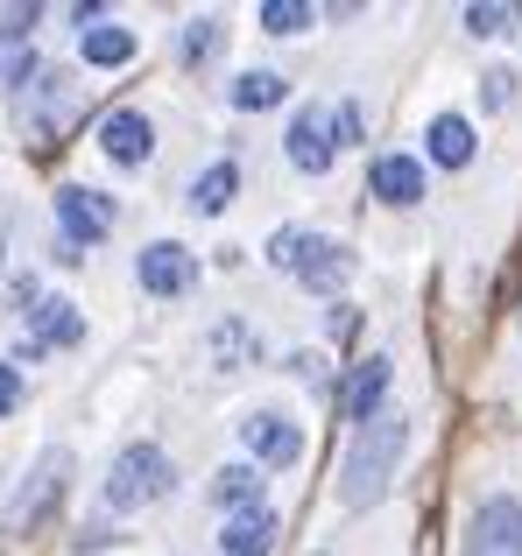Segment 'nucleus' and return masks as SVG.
Listing matches in <instances>:
<instances>
[{
    "mask_svg": "<svg viewBox=\"0 0 522 556\" xmlns=\"http://www.w3.org/2000/svg\"><path fill=\"white\" fill-rule=\"evenodd\" d=\"M283 92H289V85L275 78V71H240V78H234V106H240V113H269V106H283Z\"/></svg>",
    "mask_w": 522,
    "mask_h": 556,
    "instance_id": "19",
    "label": "nucleus"
},
{
    "mask_svg": "<svg viewBox=\"0 0 522 556\" xmlns=\"http://www.w3.org/2000/svg\"><path fill=\"white\" fill-rule=\"evenodd\" d=\"M275 535H283V521H275L269 507H248V515H226L220 549H226V556H269Z\"/></svg>",
    "mask_w": 522,
    "mask_h": 556,
    "instance_id": "13",
    "label": "nucleus"
},
{
    "mask_svg": "<svg viewBox=\"0 0 522 556\" xmlns=\"http://www.w3.org/2000/svg\"><path fill=\"white\" fill-rule=\"evenodd\" d=\"M382 394H388V359H360V367L346 374V388H339V408H346V422H368V416H382Z\"/></svg>",
    "mask_w": 522,
    "mask_h": 556,
    "instance_id": "12",
    "label": "nucleus"
},
{
    "mask_svg": "<svg viewBox=\"0 0 522 556\" xmlns=\"http://www.w3.org/2000/svg\"><path fill=\"white\" fill-rule=\"evenodd\" d=\"M481 99H487V106H509V99H515V71H487V78H481Z\"/></svg>",
    "mask_w": 522,
    "mask_h": 556,
    "instance_id": "24",
    "label": "nucleus"
},
{
    "mask_svg": "<svg viewBox=\"0 0 522 556\" xmlns=\"http://www.w3.org/2000/svg\"><path fill=\"white\" fill-rule=\"evenodd\" d=\"M346 275H353V254H346L339 240H318L311 232V247H303V261H297V282L318 289V296H332V289H346Z\"/></svg>",
    "mask_w": 522,
    "mask_h": 556,
    "instance_id": "10",
    "label": "nucleus"
},
{
    "mask_svg": "<svg viewBox=\"0 0 522 556\" xmlns=\"http://www.w3.org/2000/svg\"><path fill=\"white\" fill-rule=\"evenodd\" d=\"M57 226H64L71 247H99L113 232V198H99V190H85V184H64L57 190Z\"/></svg>",
    "mask_w": 522,
    "mask_h": 556,
    "instance_id": "4",
    "label": "nucleus"
},
{
    "mask_svg": "<svg viewBox=\"0 0 522 556\" xmlns=\"http://www.w3.org/2000/svg\"><path fill=\"white\" fill-rule=\"evenodd\" d=\"M368 184H374L382 204H417L424 198V163H417V155H374Z\"/></svg>",
    "mask_w": 522,
    "mask_h": 556,
    "instance_id": "11",
    "label": "nucleus"
},
{
    "mask_svg": "<svg viewBox=\"0 0 522 556\" xmlns=\"http://www.w3.org/2000/svg\"><path fill=\"white\" fill-rule=\"evenodd\" d=\"M240 444L254 451V465H297L303 458V430L289 416H275V408H254L240 422Z\"/></svg>",
    "mask_w": 522,
    "mask_h": 556,
    "instance_id": "6",
    "label": "nucleus"
},
{
    "mask_svg": "<svg viewBox=\"0 0 522 556\" xmlns=\"http://www.w3.org/2000/svg\"><path fill=\"white\" fill-rule=\"evenodd\" d=\"M332 155H339V141H332V106H303L297 121H289V163H297L303 177H325Z\"/></svg>",
    "mask_w": 522,
    "mask_h": 556,
    "instance_id": "7",
    "label": "nucleus"
},
{
    "mask_svg": "<svg viewBox=\"0 0 522 556\" xmlns=\"http://www.w3.org/2000/svg\"><path fill=\"white\" fill-rule=\"evenodd\" d=\"M234 190H240V169H234V163H212L206 177L191 184V212H206V218L226 212V204H234Z\"/></svg>",
    "mask_w": 522,
    "mask_h": 556,
    "instance_id": "18",
    "label": "nucleus"
},
{
    "mask_svg": "<svg viewBox=\"0 0 522 556\" xmlns=\"http://www.w3.org/2000/svg\"><path fill=\"white\" fill-rule=\"evenodd\" d=\"M99 149H107V163L141 169V163H149V149H156V127L141 121L135 106H113L107 121H99Z\"/></svg>",
    "mask_w": 522,
    "mask_h": 556,
    "instance_id": "8",
    "label": "nucleus"
},
{
    "mask_svg": "<svg viewBox=\"0 0 522 556\" xmlns=\"http://www.w3.org/2000/svg\"><path fill=\"white\" fill-rule=\"evenodd\" d=\"M424 141H431V163H438V169H467L473 163V127L459 121V113H438Z\"/></svg>",
    "mask_w": 522,
    "mask_h": 556,
    "instance_id": "14",
    "label": "nucleus"
},
{
    "mask_svg": "<svg viewBox=\"0 0 522 556\" xmlns=\"http://www.w3.org/2000/svg\"><path fill=\"white\" fill-rule=\"evenodd\" d=\"M311 22L318 14L303 8V0H269V8H261V28H269V36H303Z\"/></svg>",
    "mask_w": 522,
    "mask_h": 556,
    "instance_id": "20",
    "label": "nucleus"
},
{
    "mask_svg": "<svg viewBox=\"0 0 522 556\" xmlns=\"http://www.w3.org/2000/svg\"><path fill=\"white\" fill-rule=\"evenodd\" d=\"M64 451H57V458H42L36 465V472H28V486H22V501H14L8 507V529L14 535H28V529H36V515H42V507H50V493H64Z\"/></svg>",
    "mask_w": 522,
    "mask_h": 556,
    "instance_id": "9",
    "label": "nucleus"
},
{
    "mask_svg": "<svg viewBox=\"0 0 522 556\" xmlns=\"http://www.w3.org/2000/svg\"><path fill=\"white\" fill-rule=\"evenodd\" d=\"M220 36H226L220 22H191V28H184V42H177V56H184V64H206V56L220 50Z\"/></svg>",
    "mask_w": 522,
    "mask_h": 556,
    "instance_id": "22",
    "label": "nucleus"
},
{
    "mask_svg": "<svg viewBox=\"0 0 522 556\" xmlns=\"http://www.w3.org/2000/svg\"><path fill=\"white\" fill-rule=\"evenodd\" d=\"M135 275H141L149 296H184V289L198 282V254L184 240H149V247H141V261H135Z\"/></svg>",
    "mask_w": 522,
    "mask_h": 556,
    "instance_id": "3",
    "label": "nucleus"
},
{
    "mask_svg": "<svg viewBox=\"0 0 522 556\" xmlns=\"http://www.w3.org/2000/svg\"><path fill=\"white\" fill-rule=\"evenodd\" d=\"M303 247H311V232H303V226H283V232L269 240V261H275V268H289V275H297Z\"/></svg>",
    "mask_w": 522,
    "mask_h": 556,
    "instance_id": "23",
    "label": "nucleus"
},
{
    "mask_svg": "<svg viewBox=\"0 0 522 556\" xmlns=\"http://www.w3.org/2000/svg\"><path fill=\"white\" fill-rule=\"evenodd\" d=\"M170 493V451L163 444H127L121 458H113L107 486H99V501L113 507V515H127V507H149Z\"/></svg>",
    "mask_w": 522,
    "mask_h": 556,
    "instance_id": "2",
    "label": "nucleus"
},
{
    "mask_svg": "<svg viewBox=\"0 0 522 556\" xmlns=\"http://www.w3.org/2000/svg\"><path fill=\"white\" fill-rule=\"evenodd\" d=\"M402 451H410V416H402V408H382V416L353 422V444H346V458H339V501L374 507L388 493V479H396Z\"/></svg>",
    "mask_w": 522,
    "mask_h": 556,
    "instance_id": "1",
    "label": "nucleus"
},
{
    "mask_svg": "<svg viewBox=\"0 0 522 556\" xmlns=\"http://www.w3.org/2000/svg\"><path fill=\"white\" fill-rule=\"evenodd\" d=\"M14 402H22V374H14V367H8V359H0V416H8V408H14Z\"/></svg>",
    "mask_w": 522,
    "mask_h": 556,
    "instance_id": "27",
    "label": "nucleus"
},
{
    "mask_svg": "<svg viewBox=\"0 0 522 556\" xmlns=\"http://www.w3.org/2000/svg\"><path fill=\"white\" fill-rule=\"evenodd\" d=\"M36 22H42V8H8V14H0V42H22Z\"/></svg>",
    "mask_w": 522,
    "mask_h": 556,
    "instance_id": "25",
    "label": "nucleus"
},
{
    "mask_svg": "<svg viewBox=\"0 0 522 556\" xmlns=\"http://www.w3.org/2000/svg\"><path fill=\"white\" fill-rule=\"evenodd\" d=\"M332 141H339V149L360 141V106H332Z\"/></svg>",
    "mask_w": 522,
    "mask_h": 556,
    "instance_id": "26",
    "label": "nucleus"
},
{
    "mask_svg": "<svg viewBox=\"0 0 522 556\" xmlns=\"http://www.w3.org/2000/svg\"><path fill=\"white\" fill-rule=\"evenodd\" d=\"M36 339H42V345H78V339H85V317H78V303H64V296H42V303H36Z\"/></svg>",
    "mask_w": 522,
    "mask_h": 556,
    "instance_id": "17",
    "label": "nucleus"
},
{
    "mask_svg": "<svg viewBox=\"0 0 522 556\" xmlns=\"http://www.w3.org/2000/svg\"><path fill=\"white\" fill-rule=\"evenodd\" d=\"M212 501L234 507V515H248V507H261V465H220V479H212Z\"/></svg>",
    "mask_w": 522,
    "mask_h": 556,
    "instance_id": "16",
    "label": "nucleus"
},
{
    "mask_svg": "<svg viewBox=\"0 0 522 556\" xmlns=\"http://www.w3.org/2000/svg\"><path fill=\"white\" fill-rule=\"evenodd\" d=\"M467 556H522V507L509 493L481 501V515H473V529H467Z\"/></svg>",
    "mask_w": 522,
    "mask_h": 556,
    "instance_id": "5",
    "label": "nucleus"
},
{
    "mask_svg": "<svg viewBox=\"0 0 522 556\" xmlns=\"http://www.w3.org/2000/svg\"><path fill=\"white\" fill-rule=\"evenodd\" d=\"M515 22H522V8H501V0H473V8H467L473 36H509Z\"/></svg>",
    "mask_w": 522,
    "mask_h": 556,
    "instance_id": "21",
    "label": "nucleus"
},
{
    "mask_svg": "<svg viewBox=\"0 0 522 556\" xmlns=\"http://www.w3.org/2000/svg\"><path fill=\"white\" fill-rule=\"evenodd\" d=\"M85 64H92V71H121V64H135V28H121V22L85 28Z\"/></svg>",
    "mask_w": 522,
    "mask_h": 556,
    "instance_id": "15",
    "label": "nucleus"
}]
</instances>
